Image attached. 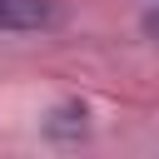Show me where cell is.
Wrapping results in <instances>:
<instances>
[{
    "label": "cell",
    "mask_w": 159,
    "mask_h": 159,
    "mask_svg": "<svg viewBox=\"0 0 159 159\" xmlns=\"http://www.w3.org/2000/svg\"><path fill=\"white\" fill-rule=\"evenodd\" d=\"M55 25V5L50 0H0V30L5 35H35Z\"/></svg>",
    "instance_id": "6da1fadb"
},
{
    "label": "cell",
    "mask_w": 159,
    "mask_h": 159,
    "mask_svg": "<svg viewBox=\"0 0 159 159\" xmlns=\"http://www.w3.org/2000/svg\"><path fill=\"white\" fill-rule=\"evenodd\" d=\"M84 119H89V109H84L80 99H65V104L45 119V134H50V139H84V129H89Z\"/></svg>",
    "instance_id": "7a4b0ae2"
}]
</instances>
